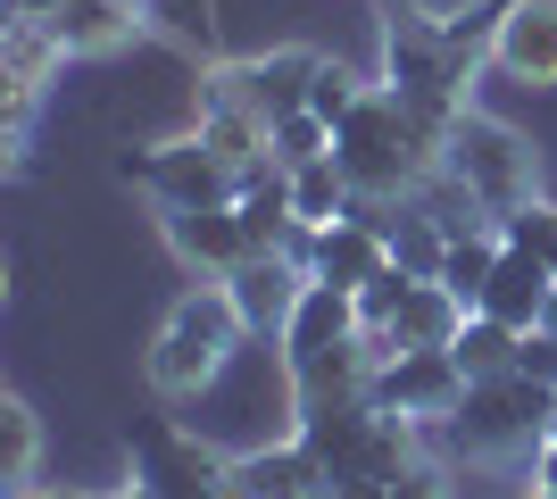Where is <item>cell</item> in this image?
I'll use <instances>...</instances> for the list:
<instances>
[{"instance_id":"277c9868","label":"cell","mask_w":557,"mask_h":499,"mask_svg":"<svg viewBox=\"0 0 557 499\" xmlns=\"http://www.w3.org/2000/svg\"><path fill=\"white\" fill-rule=\"evenodd\" d=\"M442 166L474 191V200H483L491 216H508V209H524V200H541V150H533V134H516V125L491 117V109H466V117L449 125Z\"/></svg>"},{"instance_id":"e0dca14e","label":"cell","mask_w":557,"mask_h":499,"mask_svg":"<svg viewBox=\"0 0 557 499\" xmlns=\"http://www.w3.org/2000/svg\"><path fill=\"white\" fill-rule=\"evenodd\" d=\"M466 316H474V309H466L442 275H417V284H408V300H399V316L383 325V341H392V350H449Z\"/></svg>"},{"instance_id":"d4e9b609","label":"cell","mask_w":557,"mask_h":499,"mask_svg":"<svg viewBox=\"0 0 557 499\" xmlns=\"http://www.w3.org/2000/svg\"><path fill=\"white\" fill-rule=\"evenodd\" d=\"M367 92H374V75H358L349 59H317V84H308V109H317L325 125H342V117H349V109H358Z\"/></svg>"},{"instance_id":"603a6c76","label":"cell","mask_w":557,"mask_h":499,"mask_svg":"<svg viewBox=\"0 0 557 499\" xmlns=\"http://www.w3.org/2000/svg\"><path fill=\"white\" fill-rule=\"evenodd\" d=\"M499 250H508V241H499V225H474V234H458V241H449L442 284L458 291L466 309H483V284H491V266H499Z\"/></svg>"},{"instance_id":"8992f818","label":"cell","mask_w":557,"mask_h":499,"mask_svg":"<svg viewBox=\"0 0 557 499\" xmlns=\"http://www.w3.org/2000/svg\"><path fill=\"white\" fill-rule=\"evenodd\" d=\"M317 59H325V50H300V42L258 50V59H225V67L200 75V100H242V109H258V117L275 125V117H292V109H308Z\"/></svg>"},{"instance_id":"4dcf8cb0","label":"cell","mask_w":557,"mask_h":499,"mask_svg":"<svg viewBox=\"0 0 557 499\" xmlns=\"http://www.w3.org/2000/svg\"><path fill=\"white\" fill-rule=\"evenodd\" d=\"M9 499H92V491H50V483H34V491H9Z\"/></svg>"},{"instance_id":"ba28073f","label":"cell","mask_w":557,"mask_h":499,"mask_svg":"<svg viewBox=\"0 0 557 499\" xmlns=\"http://www.w3.org/2000/svg\"><path fill=\"white\" fill-rule=\"evenodd\" d=\"M491 67L524 84V92H557V0H508L491 25Z\"/></svg>"},{"instance_id":"f1b7e54d","label":"cell","mask_w":557,"mask_h":499,"mask_svg":"<svg viewBox=\"0 0 557 499\" xmlns=\"http://www.w3.org/2000/svg\"><path fill=\"white\" fill-rule=\"evenodd\" d=\"M533 483H549V491H557V441H541V450H533Z\"/></svg>"},{"instance_id":"44dd1931","label":"cell","mask_w":557,"mask_h":499,"mask_svg":"<svg viewBox=\"0 0 557 499\" xmlns=\"http://www.w3.org/2000/svg\"><path fill=\"white\" fill-rule=\"evenodd\" d=\"M42 483V416L9 391L0 400V491H34Z\"/></svg>"},{"instance_id":"4fadbf2b","label":"cell","mask_w":557,"mask_h":499,"mask_svg":"<svg viewBox=\"0 0 557 499\" xmlns=\"http://www.w3.org/2000/svg\"><path fill=\"white\" fill-rule=\"evenodd\" d=\"M225 291H233V309H242V325H250L258 341H283V325H292V309H300V291H308V266L283 259V250H267V259L233 266Z\"/></svg>"},{"instance_id":"ffe728a7","label":"cell","mask_w":557,"mask_h":499,"mask_svg":"<svg viewBox=\"0 0 557 499\" xmlns=\"http://www.w3.org/2000/svg\"><path fill=\"white\" fill-rule=\"evenodd\" d=\"M59 67H67V42H59V25H50V17H0V75L50 84Z\"/></svg>"},{"instance_id":"836d02e7","label":"cell","mask_w":557,"mask_h":499,"mask_svg":"<svg viewBox=\"0 0 557 499\" xmlns=\"http://www.w3.org/2000/svg\"><path fill=\"white\" fill-rule=\"evenodd\" d=\"M541 333H557V300H549V316H541Z\"/></svg>"},{"instance_id":"5b68a950","label":"cell","mask_w":557,"mask_h":499,"mask_svg":"<svg viewBox=\"0 0 557 499\" xmlns=\"http://www.w3.org/2000/svg\"><path fill=\"white\" fill-rule=\"evenodd\" d=\"M116 175L150 191V209H216V200H233V191H242V175H233V166L216 159L200 134H175V142H134L125 159H116Z\"/></svg>"},{"instance_id":"4316f807","label":"cell","mask_w":557,"mask_h":499,"mask_svg":"<svg viewBox=\"0 0 557 499\" xmlns=\"http://www.w3.org/2000/svg\"><path fill=\"white\" fill-rule=\"evenodd\" d=\"M392 499H449V466L442 458H417V466L392 483Z\"/></svg>"},{"instance_id":"5bb4252c","label":"cell","mask_w":557,"mask_h":499,"mask_svg":"<svg viewBox=\"0 0 557 499\" xmlns=\"http://www.w3.org/2000/svg\"><path fill=\"white\" fill-rule=\"evenodd\" d=\"M59 42H67V59H116V50H134L150 25H159V9L150 0H59Z\"/></svg>"},{"instance_id":"cb8c5ba5","label":"cell","mask_w":557,"mask_h":499,"mask_svg":"<svg viewBox=\"0 0 557 499\" xmlns=\"http://www.w3.org/2000/svg\"><path fill=\"white\" fill-rule=\"evenodd\" d=\"M325 150H333V125L317 109H292V117L267 125V159L275 166H308V159H325Z\"/></svg>"},{"instance_id":"6da1fadb","label":"cell","mask_w":557,"mask_h":499,"mask_svg":"<svg viewBox=\"0 0 557 499\" xmlns=\"http://www.w3.org/2000/svg\"><path fill=\"white\" fill-rule=\"evenodd\" d=\"M250 341H258V333L242 325V309H233L225 284H191L184 300L159 316L150 350H141V375H150L159 400H209Z\"/></svg>"},{"instance_id":"2e32d148","label":"cell","mask_w":557,"mask_h":499,"mask_svg":"<svg viewBox=\"0 0 557 499\" xmlns=\"http://www.w3.org/2000/svg\"><path fill=\"white\" fill-rule=\"evenodd\" d=\"M349 333H358V291L317 284V275H308V291H300V309H292V325H283V341H275V350L292 358V366H308V358L342 350Z\"/></svg>"},{"instance_id":"ac0fdd59","label":"cell","mask_w":557,"mask_h":499,"mask_svg":"<svg viewBox=\"0 0 557 499\" xmlns=\"http://www.w3.org/2000/svg\"><path fill=\"white\" fill-rule=\"evenodd\" d=\"M191 134H200V142L233 166V175L267 166V117H258V109H242V100H200V109H191Z\"/></svg>"},{"instance_id":"7402d4cb","label":"cell","mask_w":557,"mask_h":499,"mask_svg":"<svg viewBox=\"0 0 557 499\" xmlns=\"http://www.w3.org/2000/svg\"><path fill=\"white\" fill-rule=\"evenodd\" d=\"M449 350H458V366H466V383H483V375H508L516 358H524V333L516 325H499V316H466L458 325V341H449Z\"/></svg>"},{"instance_id":"d6986e66","label":"cell","mask_w":557,"mask_h":499,"mask_svg":"<svg viewBox=\"0 0 557 499\" xmlns=\"http://www.w3.org/2000/svg\"><path fill=\"white\" fill-rule=\"evenodd\" d=\"M349 209H367V200H358V184H349V166L333 159H308V166H292V216H300L308 234H325V225H342Z\"/></svg>"},{"instance_id":"9c48e42d","label":"cell","mask_w":557,"mask_h":499,"mask_svg":"<svg viewBox=\"0 0 557 499\" xmlns=\"http://www.w3.org/2000/svg\"><path fill=\"white\" fill-rule=\"evenodd\" d=\"M159 234H166V250H175L200 284H225L233 266L250 259V234H242L233 200H216V209H159Z\"/></svg>"},{"instance_id":"30bf717a","label":"cell","mask_w":557,"mask_h":499,"mask_svg":"<svg viewBox=\"0 0 557 499\" xmlns=\"http://www.w3.org/2000/svg\"><path fill=\"white\" fill-rule=\"evenodd\" d=\"M141 483L159 499H216L233 483V450H216L200 433H150L141 441Z\"/></svg>"},{"instance_id":"e575fe53","label":"cell","mask_w":557,"mask_h":499,"mask_svg":"<svg viewBox=\"0 0 557 499\" xmlns=\"http://www.w3.org/2000/svg\"><path fill=\"white\" fill-rule=\"evenodd\" d=\"M524 499H557V491H549V483H533V491H524Z\"/></svg>"},{"instance_id":"7c38bea8","label":"cell","mask_w":557,"mask_h":499,"mask_svg":"<svg viewBox=\"0 0 557 499\" xmlns=\"http://www.w3.org/2000/svg\"><path fill=\"white\" fill-rule=\"evenodd\" d=\"M383 266H392L383 209H349L342 225H325V234H317V250H308V275H317V284H342V291H367Z\"/></svg>"},{"instance_id":"8fae6325","label":"cell","mask_w":557,"mask_h":499,"mask_svg":"<svg viewBox=\"0 0 557 499\" xmlns=\"http://www.w3.org/2000/svg\"><path fill=\"white\" fill-rule=\"evenodd\" d=\"M233 483L250 499H333V475L325 458L308 450L300 433H283V441H250V450H233Z\"/></svg>"},{"instance_id":"7a4b0ae2","label":"cell","mask_w":557,"mask_h":499,"mask_svg":"<svg viewBox=\"0 0 557 499\" xmlns=\"http://www.w3.org/2000/svg\"><path fill=\"white\" fill-rule=\"evenodd\" d=\"M442 150L449 142H442V134H424V125L408 117V100H399L383 75H374V92L333 125V159L349 166V184H358L367 209H399V200L442 166Z\"/></svg>"},{"instance_id":"3957f363","label":"cell","mask_w":557,"mask_h":499,"mask_svg":"<svg viewBox=\"0 0 557 499\" xmlns=\"http://www.w3.org/2000/svg\"><path fill=\"white\" fill-rule=\"evenodd\" d=\"M549 408H557L549 383H533L524 366H508V375L466 383V400L442 425V441L458 458H474V466H533V450L549 441Z\"/></svg>"},{"instance_id":"484cf974","label":"cell","mask_w":557,"mask_h":499,"mask_svg":"<svg viewBox=\"0 0 557 499\" xmlns=\"http://www.w3.org/2000/svg\"><path fill=\"white\" fill-rule=\"evenodd\" d=\"M42 92H50V84H17V75H0V125H9V166H25V150H34V117H42Z\"/></svg>"},{"instance_id":"83f0119b","label":"cell","mask_w":557,"mask_h":499,"mask_svg":"<svg viewBox=\"0 0 557 499\" xmlns=\"http://www.w3.org/2000/svg\"><path fill=\"white\" fill-rule=\"evenodd\" d=\"M333 499H392V483H367V475H349V483H333Z\"/></svg>"},{"instance_id":"d6a6232c","label":"cell","mask_w":557,"mask_h":499,"mask_svg":"<svg viewBox=\"0 0 557 499\" xmlns=\"http://www.w3.org/2000/svg\"><path fill=\"white\" fill-rule=\"evenodd\" d=\"M216 499H250V491H242V483H225V491H216Z\"/></svg>"},{"instance_id":"1f68e13d","label":"cell","mask_w":557,"mask_h":499,"mask_svg":"<svg viewBox=\"0 0 557 499\" xmlns=\"http://www.w3.org/2000/svg\"><path fill=\"white\" fill-rule=\"evenodd\" d=\"M109 499H159V491H150V483L134 475V483H125V491H109Z\"/></svg>"},{"instance_id":"52a82bcc","label":"cell","mask_w":557,"mask_h":499,"mask_svg":"<svg viewBox=\"0 0 557 499\" xmlns=\"http://www.w3.org/2000/svg\"><path fill=\"white\" fill-rule=\"evenodd\" d=\"M367 400L408 416V425H424V433H442L449 416H458V400H466V366H458V350H392L374 366Z\"/></svg>"},{"instance_id":"9a60e30c","label":"cell","mask_w":557,"mask_h":499,"mask_svg":"<svg viewBox=\"0 0 557 499\" xmlns=\"http://www.w3.org/2000/svg\"><path fill=\"white\" fill-rule=\"evenodd\" d=\"M549 300H557V266L533 259V250H499V266H491V284H483V316H499L516 333H541Z\"/></svg>"},{"instance_id":"f546056e","label":"cell","mask_w":557,"mask_h":499,"mask_svg":"<svg viewBox=\"0 0 557 499\" xmlns=\"http://www.w3.org/2000/svg\"><path fill=\"white\" fill-rule=\"evenodd\" d=\"M9 17H59V0H0Z\"/></svg>"},{"instance_id":"d590c367","label":"cell","mask_w":557,"mask_h":499,"mask_svg":"<svg viewBox=\"0 0 557 499\" xmlns=\"http://www.w3.org/2000/svg\"><path fill=\"white\" fill-rule=\"evenodd\" d=\"M549 441H557V408H549Z\"/></svg>"}]
</instances>
